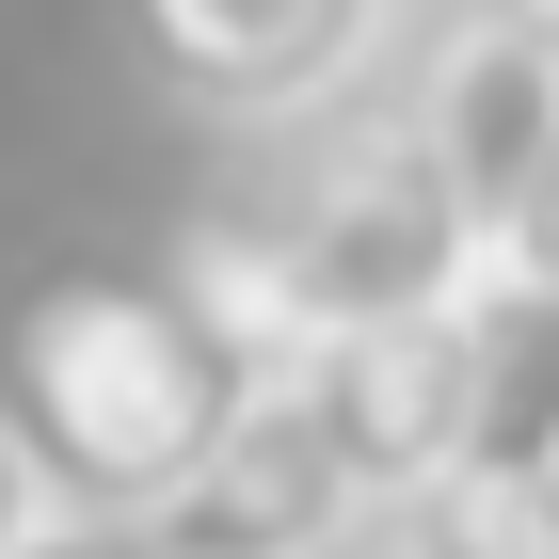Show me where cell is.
I'll list each match as a JSON object with an SVG mask.
<instances>
[{"label":"cell","mask_w":559,"mask_h":559,"mask_svg":"<svg viewBox=\"0 0 559 559\" xmlns=\"http://www.w3.org/2000/svg\"><path fill=\"white\" fill-rule=\"evenodd\" d=\"M384 112L416 129V160L464 192V224L496 240L512 192L559 160V48L527 33V0H464V16H448V33L384 81Z\"/></svg>","instance_id":"cell-4"},{"label":"cell","mask_w":559,"mask_h":559,"mask_svg":"<svg viewBox=\"0 0 559 559\" xmlns=\"http://www.w3.org/2000/svg\"><path fill=\"white\" fill-rule=\"evenodd\" d=\"M257 400V352L224 336L176 272H64L16 304V431L64 512H160Z\"/></svg>","instance_id":"cell-2"},{"label":"cell","mask_w":559,"mask_h":559,"mask_svg":"<svg viewBox=\"0 0 559 559\" xmlns=\"http://www.w3.org/2000/svg\"><path fill=\"white\" fill-rule=\"evenodd\" d=\"M479 272H496V240L464 224V192L416 160V129H400L384 96L304 112V129L176 240V288L209 304L257 368H304V352L384 336V320H448Z\"/></svg>","instance_id":"cell-1"},{"label":"cell","mask_w":559,"mask_h":559,"mask_svg":"<svg viewBox=\"0 0 559 559\" xmlns=\"http://www.w3.org/2000/svg\"><path fill=\"white\" fill-rule=\"evenodd\" d=\"M16 559H160V527H129V512H48Z\"/></svg>","instance_id":"cell-10"},{"label":"cell","mask_w":559,"mask_h":559,"mask_svg":"<svg viewBox=\"0 0 559 559\" xmlns=\"http://www.w3.org/2000/svg\"><path fill=\"white\" fill-rule=\"evenodd\" d=\"M352 559H512V512L496 496H416V512H384Z\"/></svg>","instance_id":"cell-7"},{"label":"cell","mask_w":559,"mask_h":559,"mask_svg":"<svg viewBox=\"0 0 559 559\" xmlns=\"http://www.w3.org/2000/svg\"><path fill=\"white\" fill-rule=\"evenodd\" d=\"M144 33H160V64L209 96V112L304 129V112L368 96V64H384V33H400V0H144Z\"/></svg>","instance_id":"cell-5"},{"label":"cell","mask_w":559,"mask_h":559,"mask_svg":"<svg viewBox=\"0 0 559 559\" xmlns=\"http://www.w3.org/2000/svg\"><path fill=\"white\" fill-rule=\"evenodd\" d=\"M559 479V288L479 272L464 288V464L448 496H544Z\"/></svg>","instance_id":"cell-6"},{"label":"cell","mask_w":559,"mask_h":559,"mask_svg":"<svg viewBox=\"0 0 559 559\" xmlns=\"http://www.w3.org/2000/svg\"><path fill=\"white\" fill-rule=\"evenodd\" d=\"M527 33H544V48H559V0H527Z\"/></svg>","instance_id":"cell-12"},{"label":"cell","mask_w":559,"mask_h":559,"mask_svg":"<svg viewBox=\"0 0 559 559\" xmlns=\"http://www.w3.org/2000/svg\"><path fill=\"white\" fill-rule=\"evenodd\" d=\"M48 512H64V496H48V464H33V431H16V400H0V559L33 544Z\"/></svg>","instance_id":"cell-9"},{"label":"cell","mask_w":559,"mask_h":559,"mask_svg":"<svg viewBox=\"0 0 559 559\" xmlns=\"http://www.w3.org/2000/svg\"><path fill=\"white\" fill-rule=\"evenodd\" d=\"M496 512H512V559H559V479L544 496H496Z\"/></svg>","instance_id":"cell-11"},{"label":"cell","mask_w":559,"mask_h":559,"mask_svg":"<svg viewBox=\"0 0 559 559\" xmlns=\"http://www.w3.org/2000/svg\"><path fill=\"white\" fill-rule=\"evenodd\" d=\"M496 272H527V288H559V160L512 192V224H496Z\"/></svg>","instance_id":"cell-8"},{"label":"cell","mask_w":559,"mask_h":559,"mask_svg":"<svg viewBox=\"0 0 559 559\" xmlns=\"http://www.w3.org/2000/svg\"><path fill=\"white\" fill-rule=\"evenodd\" d=\"M144 527H160V559H352L384 527V479H368V448H352L320 368H257V400L224 416V448Z\"/></svg>","instance_id":"cell-3"}]
</instances>
